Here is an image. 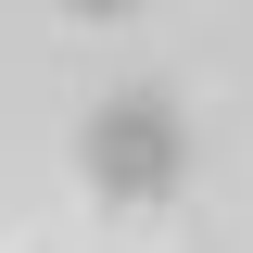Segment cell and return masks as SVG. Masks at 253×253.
Wrapping results in <instances>:
<instances>
[{
    "mask_svg": "<svg viewBox=\"0 0 253 253\" xmlns=\"http://www.w3.org/2000/svg\"><path fill=\"white\" fill-rule=\"evenodd\" d=\"M190 101L177 89H114L89 101V126H76V177L101 190V203H165V190H190Z\"/></svg>",
    "mask_w": 253,
    "mask_h": 253,
    "instance_id": "1",
    "label": "cell"
},
{
    "mask_svg": "<svg viewBox=\"0 0 253 253\" xmlns=\"http://www.w3.org/2000/svg\"><path fill=\"white\" fill-rule=\"evenodd\" d=\"M63 13H76V26H126L139 0H63Z\"/></svg>",
    "mask_w": 253,
    "mask_h": 253,
    "instance_id": "2",
    "label": "cell"
}]
</instances>
